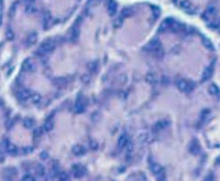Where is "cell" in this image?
Segmentation results:
<instances>
[{"label":"cell","instance_id":"cell-1","mask_svg":"<svg viewBox=\"0 0 220 181\" xmlns=\"http://www.w3.org/2000/svg\"><path fill=\"white\" fill-rule=\"evenodd\" d=\"M177 86H178V89H179L182 93H189L190 90L193 89V87H192V84H190L187 80H185V79L178 80V84H177Z\"/></svg>","mask_w":220,"mask_h":181},{"label":"cell","instance_id":"cell-2","mask_svg":"<svg viewBox=\"0 0 220 181\" xmlns=\"http://www.w3.org/2000/svg\"><path fill=\"white\" fill-rule=\"evenodd\" d=\"M73 173H74V177H82L85 174V168H82L80 165L73 166Z\"/></svg>","mask_w":220,"mask_h":181},{"label":"cell","instance_id":"cell-3","mask_svg":"<svg viewBox=\"0 0 220 181\" xmlns=\"http://www.w3.org/2000/svg\"><path fill=\"white\" fill-rule=\"evenodd\" d=\"M181 7L185 8L186 11H189V12H193V11H194V5L192 4L190 0H183V2L181 3Z\"/></svg>","mask_w":220,"mask_h":181},{"label":"cell","instance_id":"cell-4","mask_svg":"<svg viewBox=\"0 0 220 181\" xmlns=\"http://www.w3.org/2000/svg\"><path fill=\"white\" fill-rule=\"evenodd\" d=\"M215 12H216V11H215V7H209V8H207V10H205L204 14H202V18L209 20L213 15H215Z\"/></svg>","mask_w":220,"mask_h":181},{"label":"cell","instance_id":"cell-5","mask_svg":"<svg viewBox=\"0 0 220 181\" xmlns=\"http://www.w3.org/2000/svg\"><path fill=\"white\" fill-rule=\"evenodd\" d=\"M208 93H209L211 95H213V97H219L220 90H219V87L216 86V84H211V86L208 87Z\"/></svg>","mask_w":220,"mask_h":181},{"label":"cell","instance_id":"cell-6","mask_svg":"<svg viewBox=\"0 0 220 181\" xmlns=\"http://www.w3.org/2000/svg\"><path fill=\"white\" fill-rule=\"evenodd\" d=\"M200 150H201V148H200V144H198V142H197V140H193L192 144H190V153L196 155V154L200 153Z\"/></svg>","mask_w":220,"mask_h":181},{"label":"cell","instance_id":"cell-7","mask_svg":"<svg viewBox=\"0 0 220 181\" xmlns=\"http://www.w3.org/2000/svg\"><path fill=\"white\" fill-rule=\"evenodd\" d=\"M151 170L153 172V174H159L163 172V168L160 166V163H157V162H152L151 163Z\"/></svg>","mask_w":220,"mask_h":181},{"label":"cell","instance_id":"cell-8","mask_svg":"<svg viewBox=\"0 0 220 181\" xmlns=\"http://www.w3.org/2000/svg\"><path fill=\"white\" fill-rule=\"evenodd\" d=\"M212 74H213V66H209V67H208V68L204 71V75H202V80L209 79V78L212 76Z\"/></svg>","mask_w":220,"mask_h":181},{"label":"cell","instance_id":"cell-9","mask_svg":"<svg viewBox=\"0 0 220 181\" xmlns=\"http://www.w3.org/2000/svg\"><path fill=\"white\" fill-rule=\"evenodd\" d=\"M167 125H168V122L161 120V121H159L156 125H155V127H153V130H155V132H160V131H161V130H164V128H166Z\"/></svg>","mask_w":220,"mask_h":181},{"label":"cell","instance_id":"cell-10","mask_svg":"<svg viewBox=\"0 0 220 181\" xmlns=\"http://www.w3.org/2000/svg\"><path fill=\"white\" fill-rule=\"evenodd\" d=\"M74 154L75 155H84V153H85V148L82 147V146H75L74 147Z\"/></svg>","mask_w":220,"mask_h":181},{"label":"cell","instance_id":"cell-11","mask_svg":"<svg viewBox=\"0 0 220 181\" xmlns=\"http://www.w3.org/2000/svg\"><path fill=\"white\" fill-rule=\"evenodd\" d=\"M59 181H70V177L67 173H60L59 174Z\"/></svg>","mask_w":220,"mask_h":181},{"label":"cell","instance_id":"cell-12","mask_svg":"<svg viewBox=\"0 0 220 181\" xmlns=\"http://www.w3.org/2000/svg\"><path fill=\"white\" fill-rule=\"evenodd\" d=\"M21 181H36V180H34V177L32 176V174H26V176L22 177V180Z\"/></svg>","mask_w":220,"mask_h":181},{"label":"cell","instance_id":"cell-13","mask_svg":"<svg viewBox=\"0 0 220 181\" xmlns=\"http://www.w3.org/2000/svg\"><path fill=\"white\" fill-rule=\"evenodd\" d=\"M37 173H39V176L43 177L44 174H45V169H44L41 165H40V166H37Z\"/></svg>","mask_w":220,"mask_h":181},{"label":"cell","instance_id":"cell-14","mask_svg":"<svg viewBox=\"0 0 220 181\" xmlns=\"http://www.w3.org/2000/svg\"><path fill=\"white\" fill-rule=\"evenodd\" d=\"M126 144H127V139H126V138L119 139V146H120V147H123V146H126Z\"/></svg>","mask_w":220,"mask_h":181},{"label":"cell","instance_id":"cell-15","mask_svg":"<svg viewBox=\"0 0 220 181\" xmlns=\"http://www.w3.org/2000/svg\"><path fill=\"white\" fill-rule=\"evenodd\" d=\"M25 125H26V127H32V125H33V120L26 119V120H25Z\"/></svg>","mask_w":220,"mask_h":181},{"label":"cell","instance_id":"cell-16","mask_svg":"<svg viewBox=\"0 0 220 181\" xmlns=\"http://www.w3.org/2000/svg\"><path fill=\"white\" fill-rule=\"evenodd\" d=\"M45 130L47 131H51L52 130V122H47V124H45Z\"/></svg>","mask_w":220,"mask_h":181},{"label":"cell","instance_id":"cell-17","mask_svg":"<svg viewBox=\"0 0 220 181\" xmlns=\"http://www.w3.org/2000/svg\"><path fill=\"white\" fill-rule=\"evenodd\" d=\"M47 158H48V154H47V153L41 154V159H47Z\"/></svg>","mask_w":220,"mask_h":181},{"label":"cell","instance_id":"cell-18","mask_svg":"<svg viewBox=\"0 0 220 181\" xmlns=\"http://www.w3.org/2000/svg\"><path fill=\"white\" fill-rule=\"evenodd\" d=\"M205 181H213V179H212V176H209V179H207Z\"/></svg>","mask_w":220,"mask_h":181}]
</instances>
